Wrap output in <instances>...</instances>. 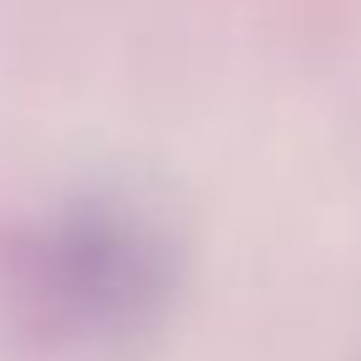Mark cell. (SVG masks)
I'll return each instance as SVG.
<instances>
[{
    "mask_svg": "<svg viewBox=\"0 0 361 361\" xmlns=\"http://www.w3.org/2000/svg\"><path fill=\"white\" fill-rule=\"evenodd\" d=\"M186 260L154 207L80 192L0 218V340L37 361H128L176 319Z\"/></svg>",
    "mask_w": 361,
    "mask_h": 361,
    "instance_id": "6da1fadb",
    "label": "cell"
}]
</instances>
